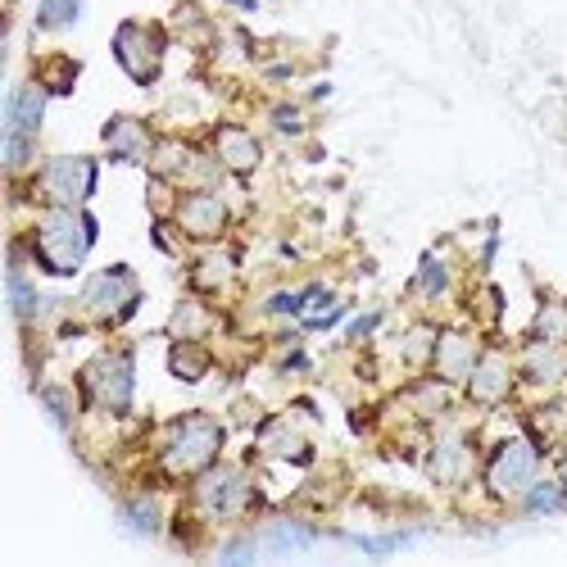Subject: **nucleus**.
Masks as SVG:
<instances>
[{
	"mask_svg": "<svg viewBox=\"0 0 567 567\" xmlns=\"http://www.w3.org/2000/svg\"><path fill=\"white\" fill-rule=\"evenodd\" d=\"M10 295H14V313H19V318H32V309H37V295H32V286L23 282L19 273H10Z\"/></svg>",
	"mask_w": 567,
	"mask_h": 567,
	"instance_id": "obj_17",
	"label": "nucleus"
},
{
	"mask_svg": "<svg viewBox=\"0 0 567 567\" xmlns=\"http://www.w3.org/2000/svg\"><path fill=\"white\" fill-rule=\"evenodd\" d=\"M87 391L100 409H128L132 400V359L128 354H100L87 368Z\"/></svg>",
	"mask_w": 567,
	"mask_h": 567,
	"instance_id": "obj_3",
	"label": "nucleus"
},
{
	"mask_svg": "<svg viewBox=\"0 0 567 567\" xmlns=\"http://www.w3.org/2000/svg\"><path fill=\"white\" fill-rule=\"evenodd\" d=\"M132 518H137V527L141 531H155V509H150V504H132Z\"/></svg>",
	"mask_w": 567,
	"mask_h": 567,
	"instance_id": "obj_23",
	"label": "nucleus"
},
{
	"mask_svg": "<svg viewBox=\"0 0 567 567\" xmlns=\"http://www.w3.org/2000/svg\"><path fill=\"white\" fill-rule=\"evenodd\" d=\"M182 227L191 236H200V241H209V236H218L223 232V218H227V209H223V200L218 196H191L182 205Z\"/></svg>",
	"mask_w": 567,
	"mask_h": 567,
	"instance_id": "obj_9",
	"label": "nucleus"
},
{
	"mask_svg": "<svg viewBox=\"0 0 567 567\" xmlns=\"http://www.w3.org/2000/svg\"><path fill=\"white\" fill-rule=\"evenodd\" d=\"M218 445H223V431H218V422L186 418L182 427H177L173 445H168L164 463H168V472H200V468H209V463H214Z\"/></svg>",
	"mask_w": 567,
	"mask_h": 567,
	"instance_id": "obj_2",
	"label": "nucleus"
},
{
	"mask_svg": "<svg viewBox=\"0 0 567 567\" xmlns=\"http://www.w3.org/2000/svg\"><path fill=\"white\" fill-rule=\"evenodd\" d=\"M440 359V372L450 377V382H459V377H472V359H477V350H472L468 336H445L436 350Z\"/></svg>",
	"mask_w": 567,
	"mask_h": 567,
	"instance_id": "obj_13",
	"label": "nucleus"
},
{
	"mask_svg": "<svg viewBox=\"0 0 567 567\" xmlns=\"http://www.w3.org/2000/svg\"><path fill=\"white\" fill-rule=\"evenodd\" d=\"M563 499H558V490L554 486H540L536 495H531V509H558Z\"/></svg>",
	"mask_w": 567,
	"mask_h": 567,
	"instance_id": "obj_20",
	"label": "nucleus"
},
{
	"mask_svg": "<svg viewBox=\"0 0 567 567\" xmlns=\"http://www.w3.org/2000/svg\"><path fill=\"white\" fill-rule=\"evenodd\" d=\"M504 391H509V363L490 354V359H481L477 368H472V395H477L481 404H495Z\"/></svg>",
	"mask_w": 567,
	"mask_h": 567,
	"instance_id": "obj_11",
	"label": "nucleus"
},
{
	"mask_svg": "<svg viewBox=\"0 0 567 567\" xmlns=\"http://www.w3.org/2000/svg\"><path fill=\"white\" fill-rule=\"evenodd\" d=\"M137 295H141L137 277H132L128 268H109V273L91 277V286H87V304L96 313H105V318H128Z\"/></svg>",
	"mask_w": 567,
	"mask_h": 567,
	"instance_id": "obj_7",
	"label": "nucleus"
},
{
	"mask_svg": "<svg viewBox=\"0 0 567 567\" xmlns=\"http://www.w3.org/2000/svg\"><path fill=\"white\" fill-rule=\"evenodd\" d=\"M218 155H223V164L232 173H250L259 164V141L241 128H223L218 132Z\"/></svg>",
	"mask_w": 567,
	"mask_h": 567,
	"instance_id": "obj_10",
	"label": "nucleus"
},
{
	"mask_svg": "<svg viewBox=\"0 0 567 567\" xmlns=\"http://www.w3.org/2000/svg\"><path fill=\"white\" fill-rule=\"evenodd\" d=\"M91 236H96V223L78 209H64L59 205L55 214H46V223L37 227V255L50 273H78L82 259L91 250Z\"/></svg>",
	"mask_w": 567,
	"mask_h": 567,
	"instance_id": "obj_1",
	"label": "nucleus"
},
{
	"mask_svg": "<svg viewBox=\"0 0 567 567\" xmlns=\"http://www.w3.org/2000/svg\"><path fill=\"white\" fill-rule=\"evenodd\" d=\"M105 141H109V150H114L118 159H141L146 155V128H141L137 118H114L105 128Z\"/></svg>",
	"mask_w": 567,
	"mask_h": 567,
	"instance_id": "obj_12",
	"label": "nucleus"
},
{
	"mask_svg": "<svg viewBox=\"0 0 567 567\" xmlns=\"http://www.w3.org/2000/svg\"><path fill=\"white\" fill-rule=\"evenodd\" d=\"M540 332H554V336H563V332H567V318H563V313H558V309H549L545 318H540Z\"/></svg>",
	"mask_w": 567,
	"mask_h": 567,
	"instance_id": "obj_22",
	"label": "nucleus"
},
{
	"mask_svg": "<svg viewBox=\"0 0 567 567\" xmlns=\"http://www.w3.org/2000/svg\"><path fill=\"white\" fill-rule=\"evenodd\" d=\"M558 372H563V354L531 350V377H536V382H558Z\"/></svg>",
	"mask_w": 567,
	"mask_h": 567,
	"instance_id": "obj_16",
	"label": "nucleus"
},
{
	"mask_svg": "<svg viewBox=\"0 0 567 567\" xmlns=\"http://www.w3.org/2000/svg\"><path fill=\"white\" fill-rule=\"evenodd\" d=\"M177 332H186V327H191V332H200V327H205V318H200V309H191V304H182V309H177Z\"/></svg>",
	"mask_w": 567,
	"mask_h": 567,
	"instance_id": "obj_19",
	"label": "nucleus"
},
{
	"mask_svg": "<svg viewBox=\"0 0 567 567\" xmlns=\"http://www.w3.org/2000/svg\"><path fill=\"white\" fill-rule=\"evenodd\" d=\"M268 545H273V549H304V545H309V536L295 531V527H277V536L268 540Z\"/></svg>",
	"mask_w": 567,
	"mask_h": 567,
	"instance_id": "obj_18",
	"label": "nucleus"
},
{
	"mask_svg": "<svg viewBox=\"0 0 567 567\" xmlns=\"http://www.w3.org/2000/svg\"><path fill=\"white\" fill-rule=\"evenodd\" d=\"M531 477H536V450H531L527 440L499 445V454L490 459V472H486L495 495H518V490L531 486Z\"/></svg>",
	"mask_w": 567,
	"mask_h": 567,
	"instance_id": "obj_5",
	"label": "nucleus"
},
{
	"mask_svg": "<svg viewBox=\"0 0 567 567\" xmlns=\"http://www.w3.org/2000/svg\"><path fill=\"white\" fill-rule=\"evenodd\" d=\"M114 55L137 82H155V73H159V32L141 28V23H123L118 37H114Z\"/></svg>",
	"mask_w": 567,
	"mask_h": 567,
	"instance_id": "obj_6",
	"label": "nucleus"
},
{
	"mask_svg": "<svg viewBox=\"0 0 567 567\" xmlns=\"http://www.w3.org/2000/svg\"><path fill=\"white\" fill-rule=\"evenodd\" d=\"M227 268H232V259H209L205 273H200V282H223Z\"/></svg>",
	"mask_w": 567,
	"mask_h": 567,
	"instance_id": "obj_21",
	"label": "nucleus"
},
{
	"mask_svg": "<svg viewBox=\"0 0 567 567\" xmlns=\"http://www.w3.org/2000/svg\"><path fill=\"white\" fill-rule=\"evenodd\" d=\"M200 499H205L218 518H232L245 504V477L241 472H214V477L200 486Z\"/></svg>",
	"mask_w": 567,
	"mask_h": 567,
	"instance_id": "obj_8",
	"label": "nucleus"
},
{
	"mask_svg": "<svg viewBox=\"0 0 567 567\" xmlns=\"http://www.w3.org/2000/svg\"><path fill=\"white\" fill-rule=\"evenodd\" d=\"M91 186H96V164L91 159H50L46 173H41V191L64 209L82 205L91 196Z\"/></svg>",
	"mask_w": 567,
	"mask_h": 567,
	"instance_id": "obj_4",
	"label": "nucleus"
},
{
	"mask_svg": "<svg viewBox=\"0 0 567 567\" xmlns=\"http://www.w3.org/2000/svg\"><path fill=\"white\" fill-rule=\"evenodd\" d=\"M78 19V0H41V23L46 28H69Z\"/></svg>",
	"mask_w": 567,
	"mask_h": 567,
	"instance_id": "obj_15",
	"label": "nucleus"
},
{
	"mask_svg": "<svg viewBox=\"0 0 567 567\" xmlns=\"http://www.w3.org/2000/svg\"><path fill=\"white\" fill-rule=\"evenodd\" d=\"M205 368H209L205 350H196V345H177V350H173V372L182 377V382H200Z\"/></svg>",
	"mask_w": 567,
	"mask_h": 567,
	"instance_id": "obj_14",
	"label": "nucleus"
}]
</instances>
